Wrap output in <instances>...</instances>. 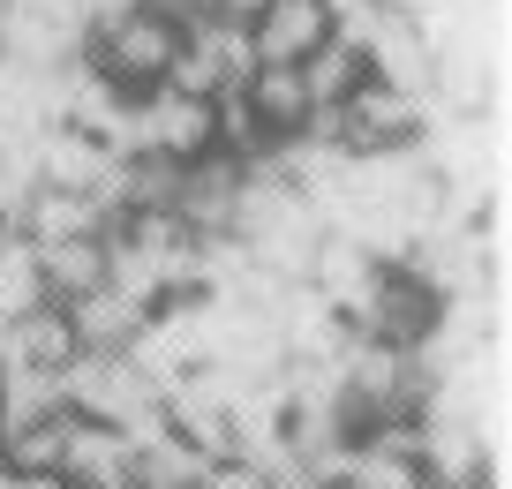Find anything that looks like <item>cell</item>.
I'll return each mask as SVG.
<instances>
[{
	"instance_id": "1",
	"label": "cell",
	"mask_w": 512,
	"mask_h": 489,
	"mask_svg": "<svg viewBox=\"0 0 512 489\" xmlns=\"http://www.w3.org/2000/svg\"><path fill=\"white\" fill-rule=\"evenodd\" d=\"M181 31H189V23H174L159 0L106 8V16L83 23L76 61L91 68L98 83H113L121 98H151V91L166 83V68H174V53H181Z\"/></svg>"
},
{
	"instance_id": "2",
	"label": "cell",
	"mask_w": 512,
	"mask_h": 489,
	"mask_svg": "<svg viewBox=\"0 0 512 489\" xmlns=\"http://www.w3.org/2000/svg\"><path fill=\"white\" fill-rule=\"evenodd\" d=\"M339 324H347L362 347L415 354V347H430L437 324H445V294H437L415 264H377V279L362 286V301H354Z\"/></svg>"
},
{
	"instance_id": "3",
	"label": "cell",
	"mask_w": 512,
	"mask_h": 489,
	"mask_svg": "<svg viewBox=\"0 0 512 489\" xmlns=\"http://www.w3.org/2000/svg\"><path fill=\"white\" fill-rule=\"evenodd\" d=\"M332 136L347 158H384V151H422V136L437 128V106L415 91H400V83H354L347 98L332 106Z\"/></svg>"
},
{
	"instance_id": "4",
	"label": "cell",
	"mask_w": 512,
	"mask_h": 489,
	"mask_svg": "<svg viewBox=\"0 0 512 489\" xmlns=\"http://www.w3.org/2000/svg\"><path fill=\"white\" fill-rule=\"evenodd\" d=\"M136 151H166V158H181V166L219 151V106H211V98H181V91L136 98Z\"/></svg>"
},
{
	"instance_id": "5",
	"label": "cell",
	"mask_w": 512,
	"mask_h": 489,
	"mask_svg": "<svg viewBox=\"0 0 512 489\" xmlns=\"http://www.w3.org/2000/svg\"><path fill=\"white\" fill-rule=\"evenodd\" d=\"M61 482L68 489H144V482H136V437L113 429V422H83V414H68Z\"/></svg>"
},
{
	"instance_id": "6",
	"label": "cell",
	"mask_w": 512,
	"mask_h": 489,
	"mask_svg": "<svg viewBox=\"0 0 512 489\" xmlns=\"http://www.w3.org/2000/svg\"><path fill=\"white\" fill-rule=\"evenodd\" d=\"M76 332H68V309L61 301H38V309L8 316L0 324V369H38V377H61L76 362Z\"/></svg>"
},
{
	"instance_id": "7",
	"label": "cell",
	"mask_w": 512,
	"mask_h": 489,
	"mask_svg": "<svg viewBox=\"0 0 512 489\" xmlns=\"http://www.w3.org/2000/svg\"><path fill=\"white\" fill-rule=\"evenodd\" d=\"M332 31H339V23H332V8H324V0H264V16L249 23V46H256V61L302 68Z\"/></svg>"
},
{
	"instance_id": "8",
	"label": "cell",
	"mask_w": 512,
	"mask_h": 489,
	"mask_svg": "<svg viewBox=\"0 0 512 489\" xmlns=\"http://www.w3.org/2000/svg\"><path fill=\"white\" fill-rule=\"evenodd\" d=\"M241 106L256 113V128H264V143H294L309 128V83H302V68H279V61H256L249 68V83H241Z\"/></svg>"
},
{
	"instance_id": "9",
	"label": "cell",
	"mask_w": 512,
	"mask_h": 489,
	"mask_svg": "<svg viewBox=\"0 0 512 489\" xmlns=\"http://www.w3.org/2000/svg\"><path fill=\"white\" fill-rule=\"evenodd\" d=\"M76 234H106V211L76 189H23L16 204V241L31 249H53V241H76Z\"/></svg>"
},
{
	"instance_id": "10",
	"label": "cell",
	"mask_w": 512,
	"mask_h": 489,
	"mask_svg": "<svg viewBox=\"0 0 512 489\" xmlns=\"http://www.w3.org/2000/svg\"><path fill=\"white\" fill-rule=\"evenodd\" d=\"M38 256V286H46V301H83L98 294V286L113 279V249L106 234H76V241H53V249H31Z\"/></svg>"
},
{
	"instance_id": "11",
	"label": "cell",
	"mask_w": 512,
	"mask_h": 489,
	"mask_svg": "<svg viewBox=\"0 0 512 489\" xmlns=\"http://www.w3.org/2000/svg\"><path fill=\"white\" fill-rule=\"evenodd\" d=\"M144 301H128V294H113V286H98V294H83V301H68V332H76V347L83 354H128L136 347V332H144Z\"/></svg>"
},
{
	"instance_id": "12",
	"label": "cell",
	"mask_w": 512,
	"mask_h": 489,
	"mask_svg": "<svg viewBox=\"0 0 512 489\" xmlns=\"http://www.w3.org/2000/svg\"><path fill=\"white\" fill-rule=\"evenodd\" d=\"M61 452H68V407L0 422V474H61Z\"/></svg>"
},
{
	"instance_id": "13",
	"label": "cell",
	"mask_w": 512,
	"mask_h": 489,
	"mask_svg": "<svg viewBox=\"0 0 512 489\" xmlns=\"http://www.w3.org/2000/svg\"><path fill=\"white\" fill-rule=\"evenodd\" d=\"M302 83H309V106H339L354 83H369V61H362V46H354V38L332 31V38L302 61Z\"/></svg>"
},
{
	"instance_id": "14",
	"label": "cell",
	"mask_w": 512,
	"mask_h": 489,
	"mask_svg": "<svg viewBox=\"0 0 512 489\" xmlns=\"http://www.w3.org/2000/svg\"><path fill=\"white\" fill-rule=\"evenodd\" d=\"M46 301V286H38V256L31 241H0V324L23 309H38Z\"/></svg>"
},
{
	"instance_id": "15",
	"label": "cell",
	"mask_w": 512,
	"mask_h": 489,
	"mask_svg": "<svg viewBox=\"0 0 512 489\" xmlns=\"http://www.w3.org/2000/svg\"><path fill=\"white\" fill-rule=\"evenodd\" d=\"M31 414H61V377L0 369V422H31Z\"/></svg>"
},
{
	"instance_id": "16",
	"label": "cell",
	"mask_w": 512,
	"mask_h": 489,
	"mask_svg": "<svg viewBox=\"0 0 512 489\" xmlns=\"http://www.w3.org/2000/svg\"><path fill=\"white\" fill-rule=\"evenodd\" d=\"M189 489H264V467H256V459H241V452H226V459H204Z\"/></svg>"
},
{
	"instance_id": "17",
	"label": "cell",
	"mask_w": 512,
	"mask_h": 489,
	"mask_svg": "<svg viewBox=\"0 0 512 489\" xmlns=\"http://www.w3.org/2000/svg\"><path fill=\"white\" fill-rule=\"evenodd\" d=\"M264 489H324V474L309 467V459H272V467H264Z\"/></svg>"
},
{
	"instance_id": "18",
	"label": "cell",
	"mask_w": 512,
	"mask_h": 489,
	"mask_svg": "<svg viewBox=\"0 0 512 489\" xmlns=\"http://www.w3.org/2000/svg\"><path fill=\"white\" fill-rule=\"evenodd\" d=\"M166 16L174 23H226V8H234V0H159Z\"/></svg>"
},
{
	"instance_id": "19",
	"label": "cell",
	"mask_w": 512,
	"mask_h": 489,
	"mask_svg": "<svg viewBox=\"0 0 512 489\" xmlns=\"http://www.w3.org/2000/svg\"><path fill=\"white\" fill-rule=\"evenodd\" d=\"M8 489H68L61 474H8Z\"/></svg>"
},
{
	"instance_id": "20",
	"label": "cell",
	"mask_w": 512,
	"mask_h": 489,
	"mask_svg": "<svg viewBox=\"0 0 512 489\" xmlns=\"http://www.w3.org/2000/svg\"><path fill=\"white\" fill-rule=\"evenodd\" d=\"M324 489H362V482H354V474L339 467V474H324Z\"/></svg>"
},
{
	"instance_id": "21",
	"label": "cell",
	"mask_w": 512,
	"mask_h": 489,
	"mask_svg": "<svg viewBox=\"0 0 512 489\" xmlns=\"http://www.w3.org/2000/svg\"><path fill=\"white\" fill-rule=\"evenodd\" d=\"M445 489H490V482H445Z\"/></svg>"
}]
</instances>
